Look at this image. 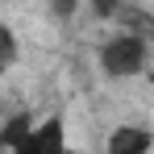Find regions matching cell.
<instances>
[{
	"instance_id": "1",
	"label": "cell",
	"mask_w": 154,
	"mask_h": 154,
	"mask_svg": "<svg viewBox=\"0 0 154 154\" xmlns=\"http://www.w3.org/2000/svg\"><path fill=\"white\" fill-rule=\"evenodd\" d=\"M100 71L108 79H133L146 71V63H150V46H146V38L142 33H112V38H104L100 42Z\"/></svg>"
},
{
	"instance_id": "2",
	"label": "cell",
	"mask_w": 154,
	"mask_h": 154,
	"mask_svg": "<svg viewBox=\"0 0 154 154\" xmlns=\"http://www.w3.org/2000/svg\"><path fill=\"white\" fill-rule=\"evenodd\" d=\"M8 154H75L71 146H67V129H63V117H46L42 125H33L13 146Z\"/></svg>"
},
{
	"instance_id": "3",
	"label": "cell",
	"mask_w": 154,
	"mask_h": 154,
	"mask_svg": "<svg viewBox=\"0 0 154 154\" xmlns=\"http://www.w3.org/2000/svg\"><path fill=\"white\" fill-rule=\"evenodd\" d=\"M104 154H154V133L146 125H117L108 133Z\"/></svg>"
},
{
	"instance_id": "4",
	"label": "cell",
	"mask_w": 154,
	"mask_h": 154,
	"mask_svg": "<svg viewBox=\"0 0 154 154\" xmlns=\"http://www.w3.org/2000/svg\"><path fill=\"white\" fill-rule=\"evenodd\" d=\"M29 129H33V112H13L8 121H4V133H0V146L4 150H13L21 137H25Z\"/></svg>"
},
{
	"instance_id": "5",
	"label": "cell",
	"mask_w": 154,
	"mask_h": 154,
	"mask_svg": "<svg viewBox=\"0 0 154 154\" xmlns=\"http://www.w3.org/2000/svg\"><path fill=\"white\" fill-rule=\"evenodd\" d=\"M0 46H4V54H0V63H4V67H13V63H17V33H13L8 25L0 29Z\"/></svg>"
},
{
	"instance_id": "6",
	"label": "cell",
	"mask_w": 154,
	"mask_h": 154,
	"mask_svg": "<svg viewBox=\"0 0 154 154\" xmlns=\"http://www.w3.org/2000/svg\"><path fill=\"white\" fill-rule=\"evenodd\" d=\"M88 4H92V8H96L100 17H112V13L121 8V0H88Z\"/></svg>"
}]
</instances>
